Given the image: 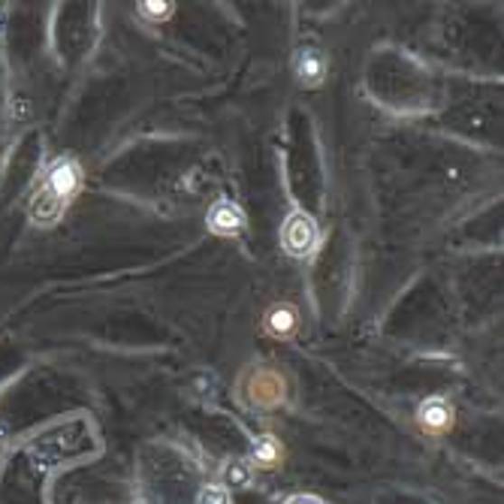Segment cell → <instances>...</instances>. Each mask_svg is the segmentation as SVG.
<instances>
[{"label":"cell","mask_w":504,"mask_h":504,"mask_svg":"<svg viewBox=\"0 0 504 504\" xmlns=\"http://www.w3.org/2000/svg\"><path fill=\"white\" fill-rule=\"evenodd\" d=\"M139 15L148 22H163L173 15V4L170 0H161V4L157 0H145V4H139Z\"/></svg>","instance_id":"cell-10"},{"label":"cell","mask_w":504,"mask_h":504,"mask_svg":"<svg viewBox=\"0 0 504 504\" xmlns=\"http://www.w3.org/2000/svg\"><path fill=\"white\" fill-rule=\"evenodd\" d=\"M209 229L218 236H238L245 229V211L229 200H220L209 211Z\"/></svg>","instance_id":"cell-4"},{"label":"cell","mask_w":504,"mask_h":504,"mask_svg":"<svg viewBox=\"0 0 504 504\" xmlns=\"http://www.w3.org/2000/svg\"><path fill=\"white\" fill-rule=\"evenodd\" d=\"M420 426L432 432V435H444V432L453 426V405L447 399H426L417 411Z\"/></svg>","instance_id":"cell-5"},{"label":"cell","mask_w":504,"mask_h":504,"mask_svg":"<svg viewBox=\"0 0 504 504\" xmlns=\"http://www.w3.org/2000/svg\"><path fill=\"white\" fill-rule=\"evenodd\" d=\"M224 490H245L251 483V465L245 459H229L224 468Z\"/></svg>","instance_id":"cell-9"},{"label":"cell","mask_w":504,"mask_h":504,"mask_svg":"<svg viewBox=\"0 0 504 504\" xmlns=\"http://www.w3.org/2000/svg\"><path fill=\"white\" fill-rule=\"evenodd\" d=\"M242 393L254 408H278L287 396V384L275 369H251L242 381Z\"/></svg>","instance_id":"cell-2"},{"label":"cell","mask_w":504,"mask_h":504,"mask_svg":"<svg viewBox=\"0 0 504 504\" xmlns=\"http://www.w3.org/2000/svg\"><path fill=\"white\" fill-rule=\"evenodd\" d=\"M281 456H285V450H281V441L272 438V435H263L254 441V465L263 468V471H269V468H275L281 462Z\"/></svg>","instance_id":"cell-8"},{"label":"cell","mask_w":504,"mask_h":504,"mask_svg":"<svg viewBox=\"0 0 504 504\" xmlns=\"http://www.w3.org/2000/svg\"><path fill=\"white\" fill-rule=\"evenodd\" d=\"M281 242H285V251L290 257H308L317 247L314 218L305 215V211H294V215L287 218L285 229H281Z\"/></svg>","instance_id":"cell-3"},{"label":"cell","mask_w":504,"mask_h":504,"mask_svg":"<svg viewBox=\"0 0 504 504\" xmlns=\"http://www.w3.org/2000/svg\"><path fill=\"white\" fill-rule=\"evenodd\" d=\"M266 326H269L272 335H278V339H290V335L296 332V326H299L296 308L294 305H275L266 314Z\"/></svg>","instance_id":"cell-7"},{"label":"cell","mask_w":504,"mask_h":504,"mask_svg":"<svg viewBox=\"0 0 504 504\" xmlns=\"http://www.w3.org/2000/svg\"><path fill=\"white\" fill-rule=\"evenodd\" d=\"M79 188H82V166L73 157H61V161L51 163L46 182L40 184L37 197L31 202V218L42 227L58 224V218L64 215V209L79 193Z\"/></svg>","instance_id":"cell-1"},{"label":"cell","mask_w":504,"mask_h":504,"mask_svg":"<svg viewBox=\"0 0 504 504\" xmlns=\"http://www.w3.org/2000/svg\"><path fill=\"white\" fill-rule=\"evenodd\" d=\"M197 504H229V492L224 486H202Z\"/></svg>","instance_id":"cell-11"},{"label":"cell","mask_w":504,"mask_h":504,"mask_svg":"<svg viewBox=\"0 0 504 504\" xmlns=\"http://www.w3.org/2000/svg\"><path fill=\"white\" fill-rule=\"evenodd\" d=\"M287 504H323L321 499H314V495H294Z\"/></svg>","instance_id":"cell-12"},{"label":"cell","mask_w":504,"mask_h":504,"mask_svg":"<svg viewBox=\"0 0 504 504\" xmlns=\"http://www.w3.org/2000/svg\"><path fill=\"white\" fill-rule=\"evenodd\" d=\"M326 73V64H323V55L317 49H303L296 55V79L303 82L305 88H317L321 85V79Z\"/></svg>","instance_id":"cell-6"}]
</instances>
